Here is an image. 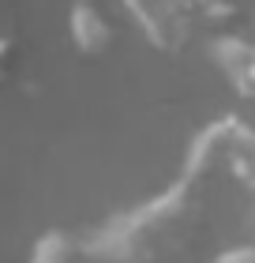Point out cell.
Segmentation results:
<instances>
[{"mask_svg": "<svg viewBox=\"0 0 255 263\" xmlns=\"http://www.w3.org/2000/svg\"><path fill=\"white\" fill-rule=\"evenodd\" d=\"M195 226V184L180 177L150 203L116 211L83 237V252L102 263H158L188 241Z\"/></svg>", "mask_w": 255, "mask_h": 263, "instance_id": "obj_1", "label": "cell"}, {"mask_svg": "<svg viewBox=\"0 0 255 263\" xmlns=\"http://www.w3.org/2000/svg\"><path fill=\"white\" fill-rule=\"evenodd\" d=\"M218 170L244 188H255V128L240 117H218L188 147L184 181L195 184L199 177H210Z\"/></svg>", "mask_w": 255, "mask_h": 263, "instance_id": "obj_2", "label": "cell"}, {"mask_svg": "<svg viewBox=\"0 0 255 263\" xmlns=\"http://www.w3.org/2000/svg\"><path fill=\"white\" fill-rule=\"evenodd\" d=\"M124 4L158 49H184L195 19L191 11H199L206 23L225 19L233 11V0H124Z\"/></svg>", "mask_w": 255, "mask_h": 263, "instance_id": "obj_3", "label": "cell"}, {"mask_svg": "<svg viewBox=\"0 0 255 263\" xmlns=\"http://www.w3.org/2000/svg\"><path fill=\"white\" fill-rule=\"evenodd\" d=\"M210 57L222 68L225 83L237 90V98L255 102V45L244 38H214Z\"/></svg>", "mask_w": 255, "mask_h": 263, "instance_id": "obj_4", "label": "cell"}, {"mask_svg": "<svg viewBox=\"0 0 255 263\" xmlns=\"http://www.w3.org/2000/svg\"><path fill=\"white\" fill-rule=\"evenodd\" d=\"M68 34H71V45H75L83 57H102V53H109V45H113V23H109L102 15V8L90 4V0H75V4H71Z\"/></svg>", "mask_w": 255, "mask_h": 263, "instance_id": "obj_5", "label": "cell"}, {"mask_svg": "<svg viewBox=\"0 0 255 263\" xmlns=\"http://www.w3.org/2000/svg\"><path fill=\"white\" fill-rule=\"evenodd\" d=\"M79 252H83L79 237L68 233V230H60V226H53V230H45V233L34 237L27 263H75Z\"/></svg>", "mask_w": 255, "mask_h": 263, "instance_id": "obj_6", "label": "cell"}, {"mask_svg": "<svg viewBox=\"0 0 255 263\" xmlns=\"http://www.w3.org/2000/svg\"><path fill=\"white\" fill-rule=\"evenodd\" d=\"M214 263H255V245H237V248H225L222 256H214Z\"/></svg>", "mask_w": 255, "mask_h": 263, "instance_id": "obj_7", "label": "cell"}, {"mask_svg": "<svg viewBox=\"0 0 255 263\" xmlns=\"http://www.w3.org/2000/svg\"><path fill=\"white\" fill-rule=\"evenodd\" d=\"M11 42L8 38H0V83H4V76H8V68H11Z\"/></svg>", "mask_w": 255, "mask_h": 263, "instance_id": "obj_8", "label": "cell"}]
</instances>
